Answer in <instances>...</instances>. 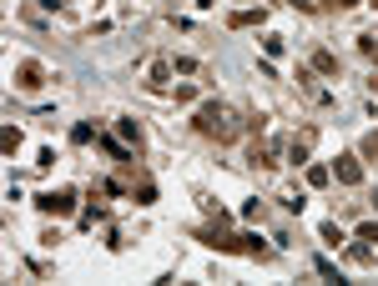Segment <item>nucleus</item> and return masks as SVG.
<instances>
[{
    "instance_id": "f257e3e1",
    "label": "nucleus",
    "mask_w": 378,
    "mask_h": 286,
    "mask_svg": "<svg viewBox=\"0 0 378 286\" xmlns=\"http://www.w3.org/2000/svg\"><path fill=\"white\" fill-rule=\"evenodd\" d=\"M192 126H197V136L217 141V146H233V141L242 136V126H247V121H242L227 101H202V106H197V116H192Z\"/></svg>"
},
{
    "instance_id": "f03ea898",
    "label": "nucleus",
    "mask_w": 378,
    "mask_h": 286,
    "mask_svg": "<svg viewBox=\"0 0 378 286\" xmlns=\"http://www.w3.org/2000/svg\"><path fill=\"white\" fill-rule=\"evenodd\" d=\"M197 241H207V246H212V251H233V256H258V261H267L272 251L262 246V241L258 236H237V231H222V226H202V231H192Z\"/></svg>"
},
{
    "instance_id": "7ed1b4c3",
    "label": "nucleus",
    "mask_w": 378,
    "mask_h": 286,
    "mask_svg": "<svg viewBox=\"0 0 378 286\" xmlns=\"http://www.w3.org/2000/svg\"><path fill=\"white\" fill-rule=\"evenodd\" d=\"M36 206H40V216H71L76 211V191H46V196H36Z\"/></svg>"
},
{
    "instance_id": "20e7f679",
    "label": "nucleus",
    "mask_w": 378,
    "mask_h": 286,
    "mask_svg": "<svg viewBox=\"0 0 378 286\" xmlns=\"http://www.w3.org/2000/svg\"><path fill=\"white\" fill-rule=\"evenodd\" d=\"M313 141H318V126L292 131V141H288V161H292V166H308V156H313Z\"/></svg>"
},
{
    "instance_id": "39448f33",
    "label": "nucleus",
    "mask_w": 378,
    "mask_h": 286,
    "mask_svg": "<svg viewBox=\"0 0 378 286\" xmlns=\"http://www.w3.org/2000/svg\"><path fill=\"white\" fill-rule=\"evenodd\" d=\"M298 96L313 101V106H333V96L318 85V71H313V65H308V71H298Z\"/></svg>"
},
{
    "instance_id": "423d86ee",
    "label": "nucleus",
    "mask_w": 378,
    "mask_h": 286,
    "mask_svg": "<svg viewBox=\"0 0 378 286\" xmlns=\"http://www.w3.org/2000/svg\"><path fill=\"white\" fill-rule=\"evenodd\" d=\"M40 85H46V71H40L36 60H20V65H15V91H26V96H36Z\"/></svg>"
},
{
    "instance_id": "0eeeda50",
    "label": "nucleus",
    "mask_w": 378,
    "mask_h": 286,
    "mask_svg": "<svg viewBox=\"0 0 378 286\" xmlns=\"http://www.w3.org/2000/svg\"><path fill=\"white\" fill-rule=\"evenodd\" d=\"M333 176H338L343 186H363V156H338L333 161Z\"/></svg>"
},
{
    "instance_id": "6e6552de",
    "label": "nucleus",
    "mask_w": 378,
    "mask_h": 286,
    "mask_svg": "<svg viewBox=\"0 0 378 286\" xmlns=\"http://www.w3.org/2000/svg\"><path fill=\"white\" fill-rule=\"evenodd\" d=\"M262 20H267V10L258 6V10H227V26H233V31H247V26H262Z\"/></svg>"
},
{
    "instance_id": "1a4fd4ad",
    "label": "nucleus",
    "mask_w": 378,
    "mask_h": 286,
    "mask_svg": "<svg viewBox=\"0 0 378 286\" xmlns=\"http://www.w3.org/2000/svg\"><path fill=\"white\" fill-rule=\"evenodd\" d=\"M313 71H318V76H338V56H333V51H313Z\"/></svg>"
},
{
    "instance_id": "9d476101",
    "label": "nucleus",
    "mask_w": 378,
    "mask_h": 286,
    "mask_svg": "<svg viewBox=\"0 0 378 286\" xmlns=\"http://www.w3.org/2000/svg\"><path fill=\"white\" fill-rule=\"evenodd\" d=\"M247 161H252V166H262V171H267V166H278V161H272V146H262V141L247 151Z\"/></svg>"
},
{
    "instance_id": "9b49d317",
    "label": "nucleus",
    "mask_w": 378,
    "mask_h": 286,
    "mask_svg": "<svg viewBox=\"0 0 378 286\" xmlns=\"http://www.w3.org/2000/svg\"><path fill=\"white\" fill-rule=\"evenodd\" d=\"M116 136H121V141H132V146L141 151V126H136V121H116Z\"/></svg>"
},
{
    "instance_id": "f8f14e48",
    "label": "nucleus",
    "mask_w": 378,
    "mask_h": 286,
    "mask_svg": "<svg viewBox=\"0 0 378 286\" xmlns=\"http://www.w3.org/2000/svg\"><path fill=\"white\" fill-rule=\"evenodd\" d=\"M359 156H363L368 166H378V131H373V136H363V151H359Z\"/></svg>"
},
{
    "instance_id": "ddd939ff",
    "label": "nucleus",
    "mask_w": 378,
    "mask_h": 286,
    "mask_svg": "<svg viewBox=\"0 0 378 286\" xmlns=\"http://www.w3.org/2000/svg\"><path fill=\"white\" fill-rule=\"evenodd\" d=\"M359 51H363L368 60H378V31H368V35H359Z\"/></svg>"
},
{
    "instance_id": "4468645a",
    "label": "nucleus",
    "mask_w": 378,
    "mask_h": 286,
    "mask_svg": "<svg viewBox=\"0 0 378 286\" xmlns=\"http://www.w3.org/2000/svg\"><path fill=\"white\" fill-rule=\"evenodd\" d=\"M242 216H247V221H262V216H267V201H258V196H252V201L242 206Z\"/></svg>"
},
{
    "instance_id": "2eb2a0df",
    "label": "nucleus",
    "mask_w": 378,
    "mask_h": 286,
    "mask_svg": "<svg viewBox=\"0 0 378 286\" xmlns=\"http://www.w3.org/2000/svg\"><path fill=\"white\" fill-rule=\"evenodd\" d=\"M172 71L177 76H197V60L192 56H172Z\"/></svg>"
},
{
    "instance_id": "dca6fc26",
    "label": "nucleus",
    "mask_w": 378,
    "mask_h": 286,
    "mask_svg": "<svg viewBox=\"0 0 378 286\" xmlns=\"http://www.w3.org/2000/svg\"><path fill=\"white\" fill-rule=\"evenodd\" d=\"M328 181H333L328 166H308V186H328Z\"/></svg>"
},
{
    "instance_id": "f3484780",
    "label": "nucleus",
    "mask_w": 378,
    "mask_h": 286,
    "mask_svg": "<svg viewBox=\"0 0 378 286\" xmlns=\"http://www.w3.org/2000/svg\"><path fill=\"white\" fill-rule=\"evenodd\" d=\"M0 146H6V156H15V151H20V131H15V126H6V136H0Z\"/></svg>"
},
{
    "instance_id": "a211bd4d",
    "label": "nucleus",
    "mask_w": 378,
    "mask_h": 286,
    "mask_svg": "<svg viewBox=\"0 0 378 286\" xmlns=\"http://www.w3.org/2000/svg\"><path fill=\"white\" fill-rule=\"evenodd\" d=\"M91 136H96V126H86V121H81V126H76V131H71V141H76V146H86V141H91Z\"/></svg>"
},
{
    "instance_id": "6ab92c4d",
    "label": "nucleus",
    "mask_w": 378,
    "mask_h": 286,
    "mask_svg": "<svg viewBox=\"0 0 378 286\" xmlns=\"http://www.w3.org/2000/svg\"><path fill=\"white\" fill-rule=\"evenodd\" d=\"M359 241H373V246H378V226H373V221H363V226H359Z\"/></svg>"
},
{
    "instance_id": "aec40b11",
    "label": "nucleus",
    "mask_w": 378,
    "mask_h": 286,
    "mask_svg": "<svg viewBox=\"0 0 378 286\" xmlns=\"http://www.w3.org/2000/svg\"><path fill=\"white\" fill-rule=\"evenodd\" d=\"M353 6H363V0H338V10H353Z\"/></svg>"
},
{
    "instance_id": "412c9836",
    "label": "nucleus",
    "mask_w": 378,
    "mask_h": 286,
    "mask_svg": "<svg viewBox=\"0 0 378 286\" xmlns=\"http://www.w3.org/2000/svg\"><path fill=\"white\" fill-rule=\"evenodd\" d=\"M318 6H328V10H338V0H318Z\"/></svg>"
},
{
    "instance_id": "4be33fe9",
    "label": "nucleus",
    "mask_w": 378,
    "mask_h": 286,
    "mask_svg": "<svg viewBox=\"0 0 378 286\" xmlns=\"http://www.w3.org/2000/svg\"><path fill=\"white\" fill-rule=\"evenodd\" d=\"M368 91H373V96H378V76H373V81H368Z\"/></svg>"
}]
</instances>
